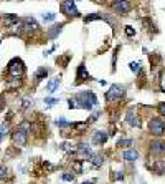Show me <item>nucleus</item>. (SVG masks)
Returning a JSON list of instances; mask_svg holds the SVG:
<instances>
[{"label":"nucleus","mask_w":165,"mask_h":184,"mask_svg":"<svg viewBox=\"0 0 165 184\" xmlns=\"http://www.w3.org/2000/svg\"><path fill=\"white\" fill-rule=\"evenodd\" d=\"M76 103H78V108H82V110H91L92 106L98 105V98L92 91H81L74 96Z\"/></svg>","instance_id":"1"},{"label":"nucleus","mask_w":165,"mask_h":184,"mask_svg":"<svg viewBox=\"0 0 165 184\" xmlns=\"http://www.w3.org/2000/svg\"><path fill=\"white\" fill-rule=\"evenodd\" d=\"M8 76L10 78H22L23 71H25V63H23L20 58H12L8 63Z\"/></svg>","instance_id":"2"},{"label":"nucleus","mask_w":165,"mask_h":184,"mask_svg":"<svg viewBox=\"0 0 165 184\" xmlns=\"http://www.w3.org/2000/svg\"><path fill=\"white\" fill-rule=\"evenodd\" d=\"M149 131L154 136H162L165 134V121L162 118H152L149 121Z\"/></svg>","instance_id":"3"},{"label":"nucleus","mask_w":165,"mask_h":184,"mask_svg":"<svg viewBox=\"0 0 165 184\" xmlns=\"http://www.w3.org/2000/svg\"><path fill=\"white\" fill-rule=\"evenodd\" d=\"M124 96H126V88H124L122 85H112L108 90V93H106L108 101H116V100L124 98Z\"/></svg>","instance_id":"4"},{"label":"nucleus","mask_w":165,"mask_h":184,"mask_svg":"<svg viewBox=\"0 0 165 184\" xmlns=\"http://www.w3.org/2000/svg\"><path fill=\"white\" fill-rule=\"evenodd\" d=\"M60 8H61V12L68 17H79V10L76 8L74 0H63Z\"/></svg>","instance_id":"5"},{"label":"nucleus","mask_w":165,"mask_h":184,"mask_svg":"<svg viewBox=\"0 0 165 184\" xmlns=\"http://www.w3.org/2000/svg\"><path fill=\"white\" fill-rule=\"evenodd\" d=\"M74 154H76V158H78L79 161H86V159L91 158L92 153H91V148L89 146L84 145V143H81V145H78V148H76Z\"/></svg>","instance_id":"6"},{"label":"nucleus","mask_w":165,"mask_h":184,"mask_svg":"<svg viewBox=\"0 0 165 184\" xmlns=\"http://www.w3.org/2000/svg\"><path fill=\"white\" fill-rule=\"evenodd\" d=\"M91 76H89V73H88L86 70V65L84 63H81V65L78 66V71H76V81L74 85H81V83H84V81H89Z\"/></svg>","instance_id":"7"},{"label":"nucleus","mask_w":165,"mask_h":184,"mask_svg":"<svg viewBox=\"0 0 165 184\" xmlns=\"http://www.w3.org/2000/svg\"><path fill=\"white\" fill-rule=\"evenodd\" d=\"M12 141L15 146H25L27 145V133L20 128H17V131L12 134Z\"/></svg>","instance_id":"8"},{"label":"nucleus","mask_w":165,"mask_h":184,"mask_svg":"<svg viewBox=\"0 0 165 184\" xmlns=\"http://www.w3.org/2000/svg\"><path fill=\"white\" fill-rule=\"evenodd\" d=\"M112 8L117 13H127L129 10L132 8V5H131L129 0H116V2L112 3Z\"/></svg>","instance_id":"9"},{"label":"nucleus","mask_w":165,"mask_h":184,"mask_svg":"<svg viewBox=\"0 0 165 184\" xmlns=\"http://www.w3.org/2000/svg\"><path fill=\"white\" fill-rule=\"evenodd\" d=\"M22 25H23V30H27V32H37L40 25H38V22L33 18V17H25V18L22 20Z\"/></svg>","instance_id":"10"},{"label":"nucleus","mask_w":165,"mask_h":184,"mask_svg":"<svg viewBox=\"0 0 165 184\" xmlns=\"http://www.w3.org/2000/svg\"><path fill=\"white\" fill-rule=\"evenodd\" d=\"M150 153L154 156H163L165 154V141H154L150 145Z\"/></svg>","instance_id":"11"},{"label":"nucleus","mask_w":165,"mask_h":184,"mask_svg":"<svg viewBox=\"0 0 165 184\" xmlns=\"http://www.w3.org/2000/svg\"><path fill=\"white\" fill-rule=\"evenodd\" d=\"M63 27H64V24H58V25H53L50 30H48V33H46V37H48L50 40H55L58 35L61 33V30H63Z\"/></svg>","instance_id":"12"},{"label":"nucleus","mask_w":165,"mask_h":184,"mask_svg":"<svg viewBox=\"0 0 165 184\" xmlns=\"http://www.w3.org/2000/svg\"><path fill=\"white\" fill-rule=\"evenodd\" d=\"M3 22H5V27H7V28H12V27H15L17 24H18L20 18L17 15H13V13H7L3 17Z\"/></svg>","instance_id":"13"},{"label":"nucleus","mask_w":165,"mask_h":184,"mask_svg":"<svg viewBox=\"0 0 165 184\" xmlns=\"http://www.w3.org/2000/svg\"><path fill=\"white\" fill-rule=\"evenodd\" d=\"M106 141H108V134L104 131H96L92 134V145H104Z\"/></svg>","instance_id":"14"},{"label":"nucleus","mask_w":165,"mask_h":184,"mask_svg":"<svg viewBox=\"0 0 165 184\" xmlns=\"http://www.w3.org/2000/svg\"><path fill=\"white\" fill-rule=\"evenodd\" d=\"M126 121L131 124V126H134V128H137V126H140V121L137 118H135V114H134V110L131 108V110H127V113H126Z\"/></svg>","instance_id":"15"},{"label":"nucleus","mask_w":165,"mask_h":184,"mask_svg":"<svg viewBox=\"0 0 165 184\" xmlns=\"http://www.w3.org/2000/svg\"><path fill=\"white\" fill-rule=\"evenodd\" d=\"M124 159L126 161H135V159H139V153L135 151V149H127V151H124Z\"/></svg>","instance_id":"16"},{"label":"nucleus","mask_w":165,"mask_h":184,"mask_svg":"<svg viewBox=\"0 0 165 184\" xmlns=\"http://www.w3.org/2000/svg\"><path fill=\"white\" fill-rule=\"evenodd\" d=\"M91 163L92 166H96V168H99V166L104 164V154H91Z\"/></svg>","instance_id":"17"},{"label":"nucleus","mask_w":165,"mask_h":184,"mask_svg":"<svg viewBox=\"0 0 165 184\" xmlns=\"http://www.w3.org/2000/svg\"><path fill=\"white\" fill-rule=\"evenodd\" d=\"M46 76H48V70H46V68H38L37 70V73H35V80H37V81H41V80H45Z\"/></svg>","instance_id":"18"},{"label":"nucleus","mask_w":165,"mask_h":184,"mask_svg":"<svg viewBox=\"0 0 165 184\" xmlns=\"http://www.w3.org/2000/svg\"><path fill=\"white\" fill-rule=\"evenodd\" d=\"M60 81H61V80H60V76H58V78H55V80H51V81H50L48 85H46V90H48L50 93H53V91H55V90L58 88V85H60Z\"/></svg>","instance_id":"19"},{"label":"nucleus","mask_w":165,"mask_h":184,"mask_svg":"<svg viewBox=\"0 0 165 184\" xmlns=\"http://www.w3.org/2000/svg\"><path fill=\"white\" fill-rule=\"evenodd\" d=\"M20 85H22V80L20 78H10V81L7 83V88L13 90V88H18Z\"/></svg>","instance_id":"20"},{"label":"nucleus","mask_w":165,"mask_h":184,"mask_svg":"<svg viewBox=\"0 0 165 184\" xmlns=\"http://www.w3.org/2000/svg\"><path fill=\"white\" fill-rule=\"evenodd\" d=\"M71 128H73V129H76L78 133H82V131H84V129L88 128V123H73V124H71Z\"/></svg>","instance_id":"21"},{"label":"nucleus","mask_w":165,"mask_h":184,"mask_svg":"<svg viewBox=\"0 0 165 184\" xmlns=\"http://www.w3.org/2000/svg\"><path fill=\"white\" fill-rule=\"evenodd\" d=\"M73 171H76L78 174H81L82 172V161H79V159L73 161Z\"/></svg>","instance_id":"22"},{"label":"nucleus","mask_w":165,"mask_h":184,"mask_svg":"<svg viewBox=\"0 0 165 184\" xmlns=\"http://www.w3.org/2000/svg\"><path fill=\"white\" fill-rule=\"evenodd\" d=\"M129 66H131V70H132L134 73H139L140 70H142V63H140V61H132Z\"/></svg>","instance_id":"23"},{"label":"nucleus","mask_w":165,"mask_h":184,"mask_svg":"<svg viewBox=\"0 0 165 184\" xmlns=\"http://www.w3.org/2000/svg\"><path fill=\"white\" fill-rule=\"evenodd\" d=\"M92 20H102V15L101 13H92V15H88L84 18L86 24H89V22H92Z\"/></svg>","instance_id":"24"},{"label":"nucleus","mask_w":165,"mask_h":184,"mask_svg":"<svg viewBox=\"0 0 165 184\" xmlns=\"http://www.w3.org/2000/svg\"><path fill=\"white\" fill-rule=\"evenodd\" d=\"M56 126H60V128H69L71 126V123H68V121H64V118H60V119H56Z\"/></svg>","instance_id":"25"},{"label":"nucleus","mask_w":165,"mask_h":184,"mask_svg":"<svg viewBox=\"0 0 165 184\" xmlns=\"http://www.w3.org/2000/svg\"><path fill=\"white\" fill-rule=\"evenodd\" d=\"M41 17H43V20H45V22H53V20L56 18V13H53V12H48V13H43Z\"/></svg>","instance_id":"26"},{"label":"nucleus","mask_w":165,"mask_h":184,"mask_svg":"<svg viewBox=\"0 0 165 184\" xmlns=\"http://www.w3.org/2000/svg\"><path fill=\"white\" fill-rule=\"evenodd\" d=\"M7 133H8V124H7V123H3L2 126H0V139H3Z\"/></svg>","instance_id":"27"},{"label":"nucleus","mask_w":165,"mask_h":184,"mask_svg":"<svg viewBox=\"0 0 165 184\" xmlns=\"http://www.w3.org/2000/svg\"><path fill=\"white\" fill-rule=\"evenodd\" d=\"M132 145V141L129 139V138H124V139H121L119 143H117V146L119 148H126V146H131Z\"/></svg>","instance_id":"28"},{"label":"nucleus","mask_w":165,"mask_h":184,"mask_svg":"<svg viewBox=\"0 0 165 184\" xmlns=\"http://www.w3.org/2000/svg\"><path fill=\"white\" fill-rule=\"evenodd\" d=\"M124 33H126L127 37H134V35H135V30H134L131 25H127L126 28H124Z\"/></svg>","instance_id":"29"},{"label":"nucleus","mask_w":165,"mask_h":184,"mask_svg":"<svg viewBox=\"0 0 165 184\" xmlns=\"http://www.w3.org/2000/svg\"><path fill=\"white\" fill-rule=\"evenodd\" d=\"M18 128H20V129H23V131H25V133H28L32 126H30V123H28V121H23V123H22L20 126H18Z\"/></svg>","instance_id":"30"},{"label":"nucleus","mask_w":165,"mask_h":184,"mask_svg":"<svg viewBox=\"0 0 165 184\" xmlns=\"http://www.w3.org/2000/svg\"><path fill=\"white\" fill-rule=\"evenodd\" d=\"M7 174H8L7 168H5V166H0V179H5V177H7Z\"/></svg>","instance_id":"31"},{"label":"nucleus","mask_w":165,"mask_h":184,"mask_svg":"<svg viewBox=\"0 0 165 184\" xmlns=\"http://www.w3.org/2000/svg\"><path fill=\"white\" fill-rule=\"evenodd\" d=\"M63 179H64V181H74V174H73V172H64V174H63Z\"/></svg>","instance_id":"32"},{"label":"nucleus","mask_w":165,"mask_h":184,"mask_svg":"<svg viewBox=\"0 0 165 184\" xmlns=\"http://www.w3.org/2000/svg\"><path fill=\"white\" fill-rule=\"evenodd\" d=\"M58 101H60V100H56V98H45V103H46V105H50V106L56 105Z\"/></svg>","instance_id":"33"},{"label":"nucleus","mask_w":165,"mask_h":184,"mask_svg":"<svg viewBox=\"0 0 165 184\" xmlns=\"http://www.w3.org/2000/svg\"><path fill=\"white\" fill-rule=\"evenodd\" d=\"M68 103H69V110H74V108H78V103H76V100H74V98H71Z\"/></svg>","instance_id":"34"},{"label":"nucleus","mask_w":165,"mask_h":184,"mask_svg":"<svg viewBox=\"0 0 165 184\" xmlns=\"http://www.w3.org/2000/svg\"><path fill=\"white\" fill-rule=\"evenodd\" d=\"M99 118V111H96V113H92L91 114V118H89V123H94V121H96V119Z\"/></svg>","instance_id":"35"},{"label":"nucleus","mask_w":165,"mask_h":184,"mask_svg":"<svg viewBox=\"0 0 165 184\" xmlns=\"http://www.w3.org/2000/svg\"><path fill=\"white\" fill-rule=\"evenodd\" d=\"M158 111H160L162 116H165V103H160V105H158Z\"/></svg>","instance_id":"36"},{"label":"nucleus","mask_w":165,"mask_h":184,"mask_svg":"<svg viewBox=\"0 0 165 184\" xmlns=\"http://www.w3.org/2000/svg\"><path fill=\"white\" fill-rule=\"evenodd\" d=\"M63 149H64V151H71V145H69V143H64V145H63Z\"/></svg>","instance_id":"37"},{"label":"nucleus","mask_w":165,"mask_h":184,"mask_svg":"<svg viewBox=\"0 0 165 184\" xmlns=\"http://www.w3.org/2000/svg\"><path fill=\"white\" fill-rule=\"evenodd\" d=\"M122 177H124L122 172H117V174H116V179H122Z\"/></svg>","instance_id":"38"},{"label":"nucleus","mask_w":165,"mask_h":184,"mask_svg":"<svg viewBox=\"0 0 165 184\" xmlns=\"http://www.w3.org/2000/svg\"><path fill=\"white\" fill-rule=\"evenodd\" d=\"M2 105H3V96H0V110H2V108H3Z\"/></svg>","instance_id":"39"},{"label":"nucleus","mask_w":165,"mask_h":184,"mask_svg":"<svg viewBox=\"0 0 165 184\" xmlns=\"http://www.w3.org/2000/svg\"><path fill=\"white\" fill-rule=\"evenodd\" d=\"M81 184H94V181H86V182H81Z\"/></svg>","instance_id":"40"}]
</instances>
